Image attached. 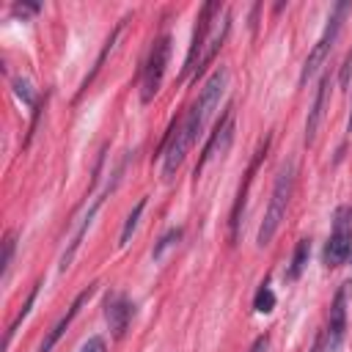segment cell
Segmentation results:
<instances>
[{
  "label": "cell",
  "instance_id": "obj_23",
  "mask_svg": "<svg viewBox=\"0 0 352 352\" xmlns=\"http://www.w3.org/2000/svg\"><path fill=\"white\" fill-rule=\"evenodd\" d=\"M338 82H341V88H349V82H352V52L344 58V66H341Z\"/></svg>",
  "mask_w": 352,
  "mask_h": 352
},
{
  "label": "cell",
  "instance_id": "obj_17",
  "mask_svg": "<svg viewBox=\"0 0 352 352\" xmlns=\"http://www.w3.org/2000/svg\"><path fill=\"white\" fill-rule=\"evenodd\" d=\"M179 239H182V228H179V226H176V228H168V231L157 239V245H154V250H151L154 261H162V258H165V253H168Z\"/></svg>",
  "mask_w": 352,
  "mask_h": 352
},
{
  "label": "cell",
  "instance_id": "obj_15",
  "mask_svg": "<svg viewBox=\"0 0 352 352\" xmlns=\"http://www.w3.org/2000/svg\"><path fill=\"white\" fill-rule=\"evenodd\" d=\"M308 256H311V242H308V239H300L297 248H294L292 264H289V270H286V278H289V280H297V278L302 275V270H305V264H308Z\"/></svg>",
  "mask_w": 352,
  "mask_h": 352
},
{
  "label": "cell",
  "instance_id": "obj_3",
  "mask_svg": "<svg viewBox=\"0 0 352 352\" xmlns=\"http://www.w3.org/2000/svg\"><path fill=\"white\" fill-rule=\"evenodd\" d=\"M201 132H204V129H201V124H198L195 113H192V110H187L184 121L179 124L176 135L170 138V143H168V148H165V160H162V179H173L176 168L184 162V157H187L190 146L195 143V138H198Z\"/></svg>",
  "mask_w": 352,
  "mask_h": 352
},
{
  "label": "cell",
  "instance_id": "obj_18",
  "mask_svg": "<svg viewBox=\"0 0 352 352\" xmlns=\"http://www.w3.org/2000/svg\"><path fill=\"white\" fill-rule=\"evenodd\" d=\"M38 286H41V283H36V286L30 289V294H28V300H25V305H22V311H19V314H16V319H14L11 324H8V333H6V346H8L11 341H14V336H16V330H19V324H22V319H25V316L30 314V308H33V302H36V294H38Z\"/></svg>",
  "mask_w": 352,
  "mask_h": 352
},
{
  "label": "cell",
  "instance_id": "obj_21",
  "mask_svg": "<svg viewBox=\"0 0 352 352\" xmlns=\"http://www.w3.org/2000/svg\"><path fill=\"white\" fill-rule=\"evenodd\" d=\"M14 91H16V96H19V99H25V104H30L33 110L38 107V104H36V94H33V88H30V82H28V80L16 77V80H14Z\"/></svg>",
  "mask_w": 352,
  "mask_h": 352
},
{
  "label": "cell",
  "instance_id": "obj_6",
  "mask_svg": "<svg viewBox=\"0 0 352 352\" xmlns=\"http://www.w3.org/2000/svg\"><path fill=\"white\" fill-rule=\"evenodd\" d=\"M352 256V206H341L333 220V234L324 245V264L327 267H341Z\"/></svg>",
  "mask_w": 352,
  "mask_h": 352
},
{
  "label": "cell",
  "instance_id": "obj_25",
  "mask_svg": "<svg viewBox=\"0 0 352 352\" xmlns=\"http://www.w3.org/2000/svg\"><path fill=\"white\" fill-rule=\"evenodd\" d=\"M346 132H352V110H349V121H346Z\"/></svg>",
  "mask_w": 352,
  "mask_h": 352
},
{
  "label": "cell",
  "instance_id": "obj_5",
  "mask_svg": "<svg viewBox=\"0 0 352 352\" xmlns=\"http://www.w3.org/2000/svg\"><path fill=\"white\" fill-rule=\"evenodd\" d=\"M168 58H170V36L162 33L151 50H148V58H146V66H143V82H140V99L143 102H151L162 85V77H165V66H168Z\"/></svg>",
  "mask_w": 352,
  "mask_h": 352
},
{
  "label": "cell",
  "instance_id": "obj_10",
  "mask_svg": "<svg viewBox=\"0 0 352 352\" xmlns=\"http://www.w3.org/2000/svg\"><path fill=\"white\" fill-rule=\"evenodd\" d=\"M231 140H234V110L228 107V110L223 113V118L214 124V132L209 135V140H206V146H204V154H201V160H198V165H195V176L206 168V162H209L214 154H226V148L231 146Z\"/></svg>",
  "mask_w": 352,
  "mask_h": 352
},
{
  "label": "cell",
  "instance_id": "obj_11",
  "mask_svg": "<svg viewBox=\"0 0 352 352\" xmlns=\"http://www.w3.org/2000/svg\"><path fill=\"white\" fill-rule=\"evenodd\" d=\"M104 316H107V324H110L113 336L121 338L126 333L132 316H135V305L124 294H110L107 302H104Z\"/></svg>",
  "mask_w": 352,
  "mask_h": 352
},
{
  "label": "cell",
  "instance_id": "obj_9",
  "mask_svg": "<svg viewBox=\"0 0 352 352\" xmlns=\"http://www.w3.org/2000/svg\"><path fill=\"white\" fill-rule=\"evenodd\" d=\"M223 14V6L220 3H206L204 8H201V14H198V25H195V30H192V41H190V50H187V58H184V74L187 72H195V66H198V58L204 55V47H206V41H209V30L214 28V16H220Z\"/></svg>",
  "mask_w": 352,
  "mask_h": 352
},
{
  "label": "cell",
  "instance_id": "obj_13",
  "mask_svg": "<svg viewBox=\"0 0 352 352\" xmlns=\"http://www.w3.org/2000/svg\"><path fill=\"white\" fill-rule=\"evenodd\" d=\"M327 91H330V77L324 74V77L319 80V88H316V99H314V107L308 110V121H305V143H314V138H316L319 121H322V116H324Z\"/></svg>",
  "mask_w": 352,
  "mask_h": 352
},
{
  "label": "cell",
  "instance_id": "obj_7",
  "mask_svg": "<svg viewBox=\"0 0 352 352\" xmlns=\"http://www.w3.org/2000/svg\"><path fill=\"white\" fill-rule=\"evenodd\" d=\"M226 85H228V69H226V66H217V69L209 74V80L204 82V88H201V94H198L195 104L190 107V110L195 113V118H198L201 129H206V124H209V118H212L214 107L220 104V96H223Z\"/></svg>",
  "mask_w": 352,
  "mask_h": 352
},
{
  "label": "cell",
  "instance_id": "obj_19",
  "mask_svg": "<svg viewBox=\"0 0 352 352\" xmlns=\"http://www.w3.org/2000/svg\"><path fill=\"white\" fill-rule=\"evenodd\" d=\"M253 308H256L258 314H270V311L275 308V292L270 289V283H261V286H258V292H256V297H253Z\"/></svg>",
  "mask_w": 352,
  "mask_h": 352
},
{
  "label": "cell",
  "instance_id": "obj_1",
  "mask_svg": "<svg viewBox=\"0 0 352 352\" xmlns=\"http://www.w3.org/2000/svg\"><path fill=\"white\" fill-rule=\"evenodd\" d=\"M294 173H297V165L294 160H286L278 170V179L272 184V192H270V204H267V212H264V220L258 226V236L256 242L264 248L272 242V236L278 234L280 228V220L286 217V206H289V198H292V190H294Z\"/></svg>",
  "mask_w": 352,
  "mask_h": 352
},
{
  "label": "cell",
  "instance_id": "obj_12",
  "mask_svg": "<svg viewBox=\"0 0 352 352\" xmlns=\"http://www.w3.org/2000/svg\"><path fill=\"white\" fill-rule=\"evenodd\" d=\"M94 292H96V283H91V286H85V289H82V292H80V294L74 297V302L69 305V311H66V314H63V316H60V319L55 322V327H52V330L47 333V338L41 341V346H38V352H52V346H55V344L60 341V336L66 333V327L72 324V319H74V316L80 314V308L85 305V300H88V297H91Z\"/></svg>",
  "mask_w": 352,
  "mask_h": 352
},
{
  "label": "cell",
  "instance_id": "obj_16",
  "mask_svg": "<svg viewBox=\"0 0 352 352\" xmlns=\"http://www.w3.org/2000/svg\"><path fill=\"white\" fill-rule=\"evenodd\" d=\"M143 209H146V198H140V201L132 206V212L126 214V220H124V228H121V236H118V245H121V248H124V245L132 239V234H135V228H138V220H140Z\"/></svg>",
  "mask_w": 352,
  "mask_h": 352
},
{
  "label": "cell",
  "instance_id": "obj_20",
  "mask_svg": "<svg viewBox=\"0 0 352 352\" xmlns=\"http://www.w3.org/2000/svg\"><path fill=\"white\" fill-rule=\"evenodd\" d=\"M14 250H16V234L8 231L6 239H3V258H0V275L6 278L8 270H11V261H14Z\"/></svg>",
  "mask_w": 352,
  "mask_h": 352
},
{
  "label": "cell",
  "instance_id": "obj_14",
  "mask_svg": "<svg viewBox=\"0 0 352 352\" xmlns=\"http://www.w3.org/2000/svg\"><path fill=\"white\" fill-rule=\"evenodd\" d=\"M228 30H231V16L226 14V16H223V25H220V28H217V30L209 36V41H206V47H204V55L198 58V66H195V77H198V74H204L206 63H209V60L217 55V50L223 47V41H226Z\"/></svg>",
  "mask_w": 352,
  "mask_h": 352
},
{
  "label": "cell",
  "instance_id": "obj_4",
  "mask_svg": "<svg viewBox=\"0 0 352 352\" xmlns=\"http://www.w3.org/2000/svg\"><path fill=\"white\" fill-rule=\"evenodd\" d=\"M346 294H349V283H344L330 305V316H327V327L324 333L316 338L314 352H338L344 338H346Z\"/></svg>",
  "mask_w": 352,
  "mask_h": 352
},
{
  "label": "cell",
  "instance_id": "obj_22",
  "mask_svg": "<svg viewBox=\"0 0 352 352\" xmlns=\"http://www.w3.org/2000/svg\"><path fill=\"white\" fill-rule=\"evenodd\" d=\"M80 352H107V344H104L102 336H91V338L80 346Z\"/></svg>",
  "mask_w": 352,
  "mask_h": 352
},
{
  "label": "cell",
  "instance_id": "obj_2",
  "mask_svg": "<svg viewBox=\"0 0 352 352\" xmlns=\"http://www.w3.org/2000/svg\"><path fill=\"white\" fill-rule=\"evenodd\" d=\"M346 14H349V3H346V0H338V3L330 8V16H327V25H324V33L316 38L314 50L308 52V58H305V63H302L300 85H305V82L319 72V66L327 60V55H330V50H333V44H336V38H338V33H341V25H344Z\"/></svg>",
  "mask_w": 352,
  "mask_h": 352
},
{
  "label": "cell",
  "instance_id": "obj_24",
  "mask_svg": "<svg viewBox=\"0 0 352 352\" xmlns=\"http://www.w3.org/2000/svg\"><path fill=\"white\" fill-rule=\"evenodd\" d=\"M267 346H270V336H258V338L250 344L248 352H267Z\"/></svg>",
  "mask_w": 352,
  "mask_h": 352
},
{
  "label": "cell",
  "instance_id": "obj_8",
  "mask_svg": "<svg viewBox=\"0 0 352 352\" xmlns=\"http://www.w3.org/2000/svg\"><path fill=\"white\" fill-rule=\"evenodd\" d=\"M124 168H126V160H124V162H121V165H118V168L113 170V173H116V179H113V182H107V187L102 190V195H96V198L91 201V206H88V212H85V214H82V220L77 223V228H74V234H72V239H69V248H66V250H63V256H60V270H66V267L72 264V258L77 256V248H80V242H82V236H85V231L91 228V223H94V217H96V212H99V206L104 204V198H107V195H110V192L116 190V184L121 182V173H124Z\"/></svg>",
  "mask_w": 352,
  "mask_h": 352
}]
</instances>
